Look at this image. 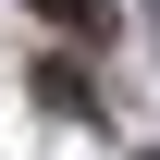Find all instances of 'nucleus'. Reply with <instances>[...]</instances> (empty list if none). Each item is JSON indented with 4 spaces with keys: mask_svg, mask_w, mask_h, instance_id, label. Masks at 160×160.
I'll list each match as a JSON object with an SVG mask.
<instances>
[{
    "mask_svg": "<svg viewBox=\"0 0 160 160\" xmlns=\"http://www.w3.org/2000/svg\"><path fill=\"white\" fill-rule=\"evenodd\" d=\"M49 25H74V37H111V0H37Z\"/></svg>",
    "mask_w": 160,
    "mask_h": 160,
    "instance_id": "1",
    "label": "nucleus"
},
{
    "mask_svg": "<svg viewBox=\"0 0 160 160\" xmlns=\"http://www.w3.org/2000/svg\"><path fill=\"white\" fill-rule=\"evenodd\" d=\"M148 160H160V148H148Z\"/></svg>",
    "mask_w": 160,
    "mask_h": 160,
    "instance_id": "2",
    "label": "nucleus"
}]
</instances>
